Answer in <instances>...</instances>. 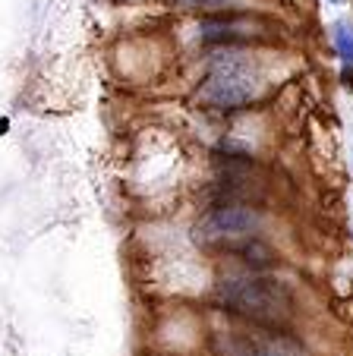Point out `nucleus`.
I'll return each mask as SVG.
<instances>
[{"label": "nucleus", "mask_w": 353, "mask_h": 356, "mask_svg": "<svg viewBox=\"0 0 353 356\" xmlns=\"http://www.w3.org/2000/svg\"><path fill=\"white\" fill-rule=\"evenodd\" d=\"M218 300L230 312L253 318L262 325H281L290 318V293L284 284L268 281L259 275H233L218 284Z\"/></svg>", "instance_id": "obj_1"}, {"label": "nucleus", "mask_w": 353, "mask_h": 356, "mask_svg": "<svg viewBox=\"0 0 353 356\" xmlns=\"http://www.w3.org/2000/svg\"><path fill=\"white\" fill-rule=\"evenodd\" d=\"M262 76L253 63L246 60H221L218 67L208 73L205 86H202V101H208L212 108H243L259 95Z\"/></svg>", "instance_id": "obj_2"}, {"label": "nucleus", "mask_w": 353, "mask_h": 356, "mask_svg": "<svg viewBox=\"0 0 353 356\" xmlns=\"http://www.w3.org/2000/svg\"><path fill=\"white\" fill-rule=\"evenodd\" d=\"M221 356H309L303 347L287 341L284 334H249V331H227L218 337Z\"/></svg>", "instance_id": "obj_3"}, {"label": "nucleus", "mask_w": 353, "mask_h": 356, "mask_svg": "<svg viewBox=\"0 0 353 356\" xmlns=\"http://www.w3.org/2000/svg\"><path fill=\"white\" fill-rule=\"evenodd\" d=\"M259 227V215L249 209H218L199 224L196 236L202 243H224V240H240V236H249Z\"/></svg>", "instance_id": "obj_4"}, {"label": "nucleus", "mask_w": 353, "mask_h": 356, "mask_svg": "<svg viewBox=\"0 0 353 356\" xmlns=\"http://www.w3.org/2000/svg\"><path fill=\"white\" fill-rule=\"evenodd\" d=\"M334 47L344 63H353V26L350 22H334Z\"/></svg>", "instance_id": "obj_5"}, {"label": "nucleus", "mask_w": 353, "mask_h": 356, "mask_svg": "<svg viewBox=\"0 0 353 356\" xmlns=\"http://www.w3.org/2000/svg\"><path fill=\"white\" fill-rule=\"evenodd\" d=\"M243 256H246V262L253 265V268H268V265L274 262V252L259 240L246 243V246H243Z\"/></svg>", "instance_id": "obj_6"}, {"label": "nucleus", "mask_w": 353, "mask_h": 356, "mask_svg": "<svg viewBox=\"0 0 353 356\" xmlns=\"http://www.w3.org/2000/svg\"><path fill=\"white\" fill-rule=\"evenodd\" d=\"M193 3H205V7H218V3H227V0H193Z\"/></svg>", "instance_id": "obj_7"}, {"label": "nucleus", "mask_w": 353, "mask_h": 356, "mask_svg": "<svg viewBox=\"0 0 353 356\" xmlns=\"http://www.w3.org/2000/svg\"><path fill=\"white\" fill-rule=\"evenodd\" d=\"M331 3H340V0H331Z\"/></svg>", "instance_id": "obj_8"}]
</instances>
